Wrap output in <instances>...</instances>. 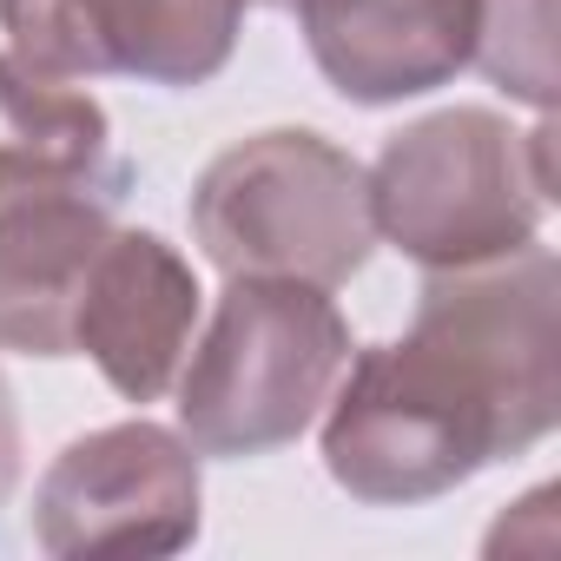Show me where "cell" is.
Wrapping results in <instances>:
<instances>
[{
    "label": "cell",
    "mask_w": 561,
    "mask_h": 561,
    "mask_svg": "<svg viewBox=\"0 0 561 561\" xmlns=\"http://www.w3.org/2000/svg\"><path fill=\"white\" fill-rule=\"evenodd\" d=\"M469 67H482L508 100L554 113V0H476Z\"/></svg>",
    "instance_id": "obj_11"
},
{
    "label": "cell",
    "mask_w": 561,
    "mask_h": 561,
    "mask_svg": "<svg viewBox=\"0 0 561 561\" xmlns=\"http://www.w3.org/2000/svg\"><path fill=\"white\" fill-rule=\"evenodd\" d=\"M198 277L159 231H119L100 244L87 291L73 311V357H93V370L126 403H159L179 383V364L198 331Z\"/></svg>",
    "instance_id": "obj_6"
},
{
    "label": "cell",
    "mask_w": 561,
    "mask_h": 561,
    "mask_svg": "<svg viewBox=\"0 0 561 561\" xmlns=\"http://www.w3.org/2000/svg\"><path fill=\"white\" fill-rule=\"evenodd\" d=\"M192 238L225 277H298L337 291L377 251L370 165L311 126L251 133L198 172Z\"/></svg>",
    "instance_id": "obj_4"
},
{
    "label": "cell",
    "mask_w": 561,
    "mask_h": 561,
    "mask_svg": "<svg viewBox=\"0 0 561 561\" xmlns=\"http://www.w3.org/2000/svg\"><path fill=\"white\" fill-rule=\"evenodd\" d=\"M205 476L198 449L165 423H106L73 436L34 482V541L60 561L87 554H179L198 541Z\"/></svg>",
    "instance_id": "obj_5"
},
{
    "label": "cell",
    "mask_w": 561,
    "mask_h": 561,
    "mask_svg": "<svg viewBox=\"0 0 561 561\" xmlns=\"http://www.w3.org/2000/svg\"><path fill=\"white\" fill-rule=\"evenodd\" d=\"M251 0H60V80L205 87L238 54Z\"/></svg>",
    "instance_id": "obj_8"
},
{
    "label": "cell",
    "mask_w": 561,
    "mask_h": 561,
    "mask_svg": "<svg viewBox=\"0 0 561 561\" xmlns=\"http://www.w3.org/2000/svg\"><path fill=\"white\" fill-rule=\"evenodd\" d=\"M126 179L133 172L113 146V119L93 93L0 54V205L54 192H87L119 205Z\"/></svg>",
    "instance_id": "obj_10"
},
{
    "label": "cell",
    "mask_w": 561,
    "mask_h": 561,
    "mask_svg": "<svg viewBox=\"0 0 561 561\" xmlns=\"http://www.w3.org/2000/svg\"><path fill=\"white\" fill-rule=\"evenodd\" d=\"M351 364V324L324 285L231 277L179 364V436L198 456H271L298 443Z\"/></svg>",
    "instance_id": "obj_2"
},
{
    "label": "cell",
    "mask_w": 561,
    "mask_h": 561,
    "mask_svg": "<svg viewBox=\"0 0 561 561\" xmlns=\"http://www.w3.org/2000/svg\"><path fill=\"white\" fill-rule=\"evenodd\" d=\"M561 423V264L535 238L489 264L423 271L416 324L344 364L324 469L351 502L416 508Z\"/></svg>",
    "instance_id": "obj_1"
},
{
    "label": "cell",
    "mask_w": 561,
    "mask_h": 561,
    "mask_svg": "<svg viewBox=\"0 0 561 561\" xmlns=\"http://www.w3.org/2000/svg\"><path fill=\"white\" fill-rule=\"evenodd\" d=\"M21 482V410H14V383L0 377V508H8Z\"/></svg>",
    "instance_id": "obj_13"
},
{
    "label": "cell",
    "mask_w": 561,
    "mask_h": 561,
    "mask_svg": "<svg viewBox=\"0 0 561 561\" xmlns=\"http://www.w3.org/2000/svg\"><path fill=\"white\" fill-rule=\"evenodd\" d=\"M0 34L14 41V60L60 80V0H0Z\"/></svg>",
    "instance_id": "obj_12"
},
{
    "label": "cell",
    "mask_w": 561,
    "mask_h": 561,
    "mask_svg": "<svg viewBox=\"0 0 561 561\" xmlns=\"http://www.w3.org/2000/svg\"><path fill=\"white\" fill-rule=\"evenodd\" d=\"M554 198V126L515 133L489 106H443L383 139L370 165L377 238L423 271L489 264L541 238Z\"/></svg>",
    "instance_id": "obj_3"
},
{
    "label": "cell",
    "mask_w": 561,
    "mask_h": 561,
    "mask_svg": "<svg viewBox=\"0 0 561 561\" xmlns=\"http://www.w3.org/2000/svg\"><path fill=\"white\" fill-rule=\"evenodd\" d=\"M351 106H403L449 87L476 54V0H271Z\"/></svg>",
    "instance_id": "obj_7"
},
{
    "label": "cell",
    "mask_w": 561,
    "mask_h": 561,
    "mask_svg": "<svg viewBox=\"0 0 561 561\" xmlns=\"http://www.w3.org/2000/svg\"><path fill=\"white\" fill-rule=\"evenodd\" d=\"M106 238L113 205L87 192L0 205V351L73 357V311Z\"/></svg>",
    "instance_id": "obj_9"
}]
</instances>
